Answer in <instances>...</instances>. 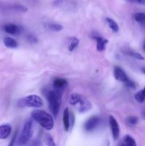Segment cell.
<instances>
[{
    "mask_svg": "<svg viewBox=\"0 0 145 146\" xmlns=\"http://www.w3.org/2000/svg\"><path fill=\"white\" fill-rule=\"evenodd\" d=\"M46 144L48 146H55V143L53 139L50 135H48V137L46 138Z\"/></svg>",
    "mask_w": 145,
    "mask_h": 146,
    "instance_id": "cb8c5ba5",
    "label": "cell"
},
{
    "mask_svg": "<svg viewBox=\"0 0 145 146\" xmlns=\"http://www.w3.org/2000/svg\"><path fill=\"white\" fill-rule=\"evenodd\" d=\"M4 29L7 34H11V35H18L21 32V29L17 25L14 24H8L4 26Z\"/></svg>",
    "mask_w": 145,
    "mask_h": 146,
    "instance_id": "30bf717a",
    "label": "cell"
},
{
    "mask_svg": "<svg viewBox=\"0 0 145 146\" xmlns=\"http://www.w3.org/2000/svg\"><path fill=\"white\" fill-rule=\"evenodd\" d=\"M78 44H79V40H78V38H75V37H72V38H71L69 42V47H68L69 51H74V50L77 48Z\"/></svg>",
    "mask_w": 145,
    "mask_h": 146,
    "instance_id": "ffe728a7",
    "label": "cell"
},
{
    "mask_svg": "<svg viewBox=\"0 0 145 146\" xmlns=\"http://www.w3.org/2000/svg\"><path fill=\"white\" fill-rule=\"evenodd\" d=\"M31 116H32L33 119L35 120L45 130L50 131L53 128V119L52 116L46 111L40 109L35 110L31 113Z\"/></svg>",
    "mask_w": 145,
    "mask_h": 146,
    "instance_id": "6da1fadb",
    "label": "cell"
},
{
    "mask_svg": "<svg viewBox=\"0 0 145 146\" xmlns=\"http://www.w3.org/2000/svg\"><path fill=\"white\" fill-rule=\"evenodd\" d=\"M81 96L80 94H72L71 95V97H70V104L72 106H75L78 104V103L80 101Z\"/></svg>",
    "mask_w": 145,
    "mask_h": 146,
    "instance_id": "d6986e66",
    "label": "cell"
},
{
    "mask_svg": "<svg viewBox=\"0 0 145 146\" xmlns=\"http://www.w3.org/2000/svg\"><path fill=\"white\" fill-rule=\"evenodd\" d=\"M114 76H115V78H116V80L124 83L127 86L132 88H136V86H135L134 83L132 81H131V80L128 78L126 73H125V71H124V70L122 69V68H120V67H115V69H114Z\"/></svg>",
    "mask_w": 145,
    "mask_h": 146,
    "instance_id": "5b68a950",
    "label": "cell"
},
{
    "mask_svg": "<svg viewBox=\"0 0 145 146\" xmlns=\"http://www.w3.org/2000/svg\"><path fill=\"white\" fill-rule=\"evenodd\" d=\"M127 121L129 125H135L138 123V118L135 116H129L127 119Z\"/></svg>",
    "mask_w": 145,
    "mask_h": 146,
    "instance_id": "603a6c76",
    "label": "cell"
},
{
    "mask_svg": "<svg viewBox=\"0 0 145 146\" xmlns=\"http://www.w3.org/2000/svg\"><path fill=\"white\" fill-rule=\"evenodd\" d=\"M53 85L54 89L58 90V91H61L63 88L68 86V81L65 80V78H55L53 80Z\"/></svg>",
    "mask_w": 145,
    "mask_h": 146,
    "instance_id": "9c48e42d",
    "label": "cell"
},
{
    "mask_svg": "<svg viewBox=\"0 0 145 146\" xmlns=\"http://www.w3.org/2000/svg\"><path fill=\"white\" fill-rule=\"evenodd\" d=\"M143 48H144V50L145 51V39H144V44H143Z\"/></svg>",
    "mask_w": 145,
    "mask_h": 146,
    "instance_id": "f546056e",
    "label": "cell"
},
{
    "mask_svg": "<svg viewBox=\"0 0 145 146\" xmlns=\"http://www.w3.org/2000/svg\"><path fill=\"white\" fill-rule=\"evenodd\" d=\"M4 44L7 48H15L18 46V42L11 37H6L4 38Z\"/></svg>",
    "mask_w": 145,
    "mask_h": 146,
    "instance_id": "5bb4252c",
    "label": "cell"
},
{
    "mask_svg": "<svg viewBox=\"0 0 145 146\" xmlns=\"http://www.w3.org/2000/svg\"><path fill=\"white\" fill-rule=\"evenodd\" d=\"M129 1H133V2H137L139 4H145V0H127Z\"/></svg>",
    "mask_w": 145,
    "mask_h": 146,
    "instance_id": "484cf974",
    "label": "cell"
},
{
    "mask_svg": "<svg viewBox=\"0 0 145 146\" xmlns=\"http://www.w3.org/2000/svg\"><path fill=\"white\" fill-rule=\"evenodd\" d=\"M97 41V49L99 51H102L106 48V44L108 43V40L100 36H95Z\"/></svg>",
    "mask_w": 145,
    "mask_h": 146,
    "instance_id": "7c38bea8",
    "label": "cell"
},
{
    "mask_svg": "<svg viewBox=\"0 0 145 146\" xmlns=\"http://www.w3.org/2000/svg\"><path fill=\"white\" fill-rule=\"evenodd\" d=\"M120 146H136L135 140L130 135H125Z\"/></svg>",
    "mask_w": 145,
    "mask_h": 146,
    "instance_id": "9a60e30c",
    "label": "cell"
},
{
    "mask_svg": "<svg viewBox=\"0 0 145 146\" xmlns=\"http://www.w3.org/2000/svg\"><path fill=\"white\" fill-rule=\"evenodd\" d=\"M28 40L31 43H33V44H34V43H36L37 41L36 38V37L34 36H33V35H29V36H28Z\"/></svg>",
    "mask_w": 145,
    "mask_h": 146,
    "instance_id": "d4e9b609",
    "label": "cell"
},
{
    "mask_svg": "<svg viewBox=\"0 0 145 146\" xmlns=\"http://www.w3.org/2000/svg\"><path fill=\"white\" fill-rule=\"evenodd\" d=\"M78 111L80 113H85L89 111L92 108V104L88 100L82 96L80 101L78 103Z\"/></svg>",
    "mask_w": 145,
    "mask_h": 146,
    "instance_id": "ba28073f",
    "label": "cell"
},
{
    "mask_svg": "<svg viewBox=\"0 0 145 146\" xmlns=\"http://www.w3.org/2000/svg\"><path fill=\"white\" fill-rule=\"evenodd\" d=\"M135 99L139 103H143L145 101V87L142 90L138 91L134 96Z\"/></svg>",
    "mask_w": 145,
    "mask_h": 146,
    "instance_id": "ac0fdd59",
    "label": "cell"
},
{
    "mask_svg": "<svg viewBox=\"0 0 145 146\" xmlns=\"http://www.w3.org/2000/svg\"><path fill=\"white\" fill-rule=\"evenodd\" d=\"M109 125H110L111 131H112V137H113V138L115 140H117L119 136V133H120L119 124H118L117 121H116L115 117H113L112 115L109 116Z\"/></svg>",
    "mask_w": 145,
    "mask_h": 146,
    "instance_id": "8992f818",
    "label": "cell"
},
{
    "mask_svg": "<svg viewBox=\"0 0 145 146\" xmlns=\"http://www.w3.org/2000/svg\"><path fill=\"white\" fill-rule=\"evenodd\" d=\"M142 71L144 73V74H145V67H144V68H142Z\"/></svg>",
    "mask_w": 145,
    "mask_h": 146,
    "instance_id": "f1b7e54d",
    "label": "cell"
},
{
    "mask_svg": "<svg viewBox=\"0 0 145 146\" xmlns=\"http://www.w3.org/2000/svg\"><path fill=\"white\" fill-rule=\"evenodd\" d=\"M135 21L139 23L142 27L145 28V14L142 12H137L134 15Z\"/></svg>",
    "mask_w": 145,
    "mask_h": 146,
    "instance_id": "2e32d148",
    "label": "cell"
},
{
    "mask_svg": "<svg viewBox=\"0 0 145 146\" xmlns=\"http://www.w3.org/2000/svg\"><path fill=\"white\" fill-rule=\"evenodd\" d=\"M100 118L97 116H92L84 124V128L87 131H92L98 125Z\"/></svg>",
    "mask_w": 145,
    "mask_h": 146,
    "instance_id": "52a82bcc",
    "label": "cell"
},
{
    "mask_svg": "<svg viewBox=\"0 0 145 146\" xmlns=\"http://www.w3.org/2000/svg\"><path fill=\"white\" fill-rule=\"evenodd\" d=\"M45 97L48 101L51 112L56 116L61 104V92L55 89L50 90L45 93Z\"/></svg>",
    "mask_w": 145,
    "mask_h": 146,
    "instance_id": "7a4b0ae2",
    "label": "cell"
},
{
    "mask_svg": "<svg viewBox=\"0 0 145 146\" xmlns=\"http://www.w3.org/2000/svg\"><path fill=\"white\" fill-rule=\"evenodd\" d=\"M48 27L54 31H59L63 29V26L57 23H49L48 24Z\"/></svg>",
    "mask_w": 145,
    "mask_h": 146,
    "instance_id": "44dd1931",
    "label": "cell"
},
{
    "mask_svg": "<svg viewBox=\"0 0 145 146\" xmlns=\"http://www.w3.org/2000/svg\"><path fill=\"white\" fill-rule=\"evenodd\" d=\"M63 125L65 131H68L70 128V115H69V109L68 108H65L63 111Z\"/></svg>",
    "mask_w": 145,
    "mask_h": 146,
    "instance_id": "4fadbf2b",
    "label": "cell"
},
{
    "mask_svg": "<svg viewBox=\"0 0 145 146\" xmlns=\"http://www.w3.org/2000/svg\"><path fill=\"white\" fill-rule=\"evenodd\" d=\"M127 54H128V55L131 56L132 57H134V58H137V59L139 60H144V58L141 54H138V53L136 52H134V51H128V52H127Z\"/></svg>",
    "mask_w": 145,
    "mask_h": 146,
    "instance_id": "7402d4cb",
    "label": "cell"
},
{
    "mask_svg": "<svg viewBox=\"0 0 145 146\" xmlns=\"http://www.w3.org/2000/svg\"><path fill=\"white\" fill-rule=\"evenodd\" d=\"M11 131V127L8 124L0 125V139H6L9 136Z\"/></svg>",
    "mask_w": 145,
    "mask_h": 146,
    "instance_id": "8fae6325",
    "label": "cell"
},
{
    "mask_svg": "<svg viewBox=\"0 0 145 146\" xmlns=\"http://www.w3.org/2000/svg\"><path fill=\"white\" fill-rule=\"evenodd\" d=\"M19 108L32 107V108H41L44 106L43 100L36 95H30L20 99L17 103Z\"/></svg>",
    "mask_w": 145,
    "mask_h": 146,
    "instance_id": "3957f363",
    "label": "cell"
},
{
    "mask_svg": "<svg viewBox=\"0 0 145 146\" xmlns=\"http://www.w3.org/2000/svg\"><path fill=\"white\" fill-rule=\"evenodd\" d=\"M106 21L107 23L109 28H110L115 33L118 32V31H119V27H118L117 24V22L115 21V20L112 19L110 18H107Z\"/></svg>",
    "mask_w": 145,
    "mask_h": 146,
    "instance_id": "e0dca14e",
    "label": "cell"
},
{
    "mask_svg": "<svg viewBox=\"0 0 145 146\" xmlns=\"http://www.w3.org/2000/svg\"><path fill=\"white\" fill-rule=\"evenodd\" d=\"M33 134V124L31 120L26 121L22 131L17 140V145L19 146L24 145L31 139Z\"/></svg>",
    "mask_w": 145,
    "mask_h": 146,
    "instance_id": "277c9868",
    "label": "cell"
},
{
    "mask_svg": "<svg viewBox=\"0 0 145 146\" xmlns=\"http://www.w3.org/2000/svg\"><path fill=\"white\" fill-rule=\"evenodd\" d=\"M142 117H143L144 119H145V108L142 111Z\"/></svg>",
    "mask_w": 145,
    "mask_h": 146,
    "instance_id": "83f0119b",
    "label": "cell"
},
{
    "mask_svg": "<svg viewBox=\"0 0 145 146\" xmlns=\"http://www.w3.org/2000/svg\"><path fill=\"white\" fill-rule=\"evenodd\" d=\"M15 140H16V135H14V138H12L11 141L10 142V143H9V146H14V143H15Z\"/></svg>",
    "mask_w": 145,
    "mask_h": 146,
    "instance_id": "4316f807",
    "label": "cell"
}]
</instances>
